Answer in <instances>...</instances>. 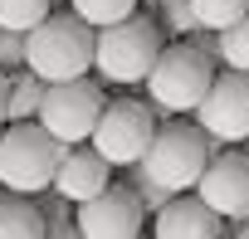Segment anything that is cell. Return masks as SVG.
Here are the masks:
<instances>
[{
  "label": "cell",
  "instance_id": "1",
  "mask_svg": "<svg viewBox=\"0 0 249 239\" xmlns=\"http://www.w3.org/2000/svg\"><path fill=\"white\" fill-rule=\"evenodd\" d=\"M93 44H98V30L73 15V10H49L30 34H25V68L39 73L44 83H59V78H78V73H93Z\"/></svg>",
  "mask_w": 249,
  "mask_h": 239
},
{
  "label": "cell",
  "instance_id": "2",
  "mask_svg": "<svg viewBox=\"0 0 249 239\" xmlns=\"http://www.w3.org/2000/svg\"><path fill=\"white\" fill-rule=\"evenodd\" d=\"M69 142H59L39 117H20V122H0V186L20 190V195H39L64 156Z\"/></svg>",
  "mask_w": 249,
  "mask_h": 239
},
{
  "label": "cell",
  "instance_id": "3",
  "mask_svg": "<svg viewBox=\"0 0 249 239\" xmlns=\"http://www.w3.org/2000/svg\"><path fill=\"white\" fill-rule=\"evenodd\" d=\"M161 25L147 20L142 10L132 15H122L112 25L98 30V44H93V68L103 83H117V88H127V83H147L157 54H161Z\"/></svg>",
  "mask_w": 249,
  "mask_h": 239
},
{
  "label": "cell",
  "instance_id": "4",
  "mask_svg": "<svg viewBox=\"0 0 249 239\" xmlns=\"http://www.w3.org/2000/svg\"><path fill=\"white\" fill-rule=\"evenodd\" d=\"M220 152V142L200 127V122H181V112L157 122L147 152H142V166L166 186V190H196L205 161Z\"/></svg>",
  "mask_w": 249,
  "mask_h": 239
},
{
  "label": "cell",
  "instance_id": "5",
  "mask_svg": "<svg viewBox=\"0 0 249 239\" xmlns=\"http://www.w3.org/2000/svg\"><path fill=\"white\" fill-rule=\"evenodd\" d=\"M215 78V59L200 54L191 39H171L161 44L152 73H147V93H152V112L157 122L161 117H176V112H196V102L205 98Z\"/></svg>",
  "mask_w": 249,
  "mask_h": 239
},
{
  "label": "cell",
  "instance_id": "6",
  "mask_svg": "<svg viewBox=\"0 0 249 239\" xmlns=\"http://www.w3.org/2000/svg\"><path fill=\"white\" fill-rule=\"evenodd\" d=\"M107 93L98 88V78L78 73V78H59V83H44V98H39V122L59 137V142H88L98 112H103Z\"/></svg>",
  "mask_w": 249,
  "mask_h": 239
},
{
  "label": "cell",
  "instance_id": "7",
  "mask_svg": "<svg viewBox=\"0 0 249 239\" xmlns=\"http://www.w3.org/2000/svg\"><path fill=\"white\" fill-rule=\"evenodd\" d=\"M152 132H157V112H152V102L112 98V102H103V112H98L88 142H93L112 166H132V161H142Z\"/></svg>",
  "mask_w": 249,
  "mask_h": 239
},
{
  "label": "cell",
  "instance_id": "8",
  "mask_svg": "<svg viewBox=\"0 0 249 239\" xmlns=\"http://www.w3.org/2000/svg\"><path fill=\"white\" fill-rule=\"evenodd\" d=\"M196 122L220 142V147H239L249 142V73L244 68H225L210 78L205 98L196 102Z\"/></svg>",
  "mask_w": 249,
  "mask_h": 239
},
{
  "label": "cell",
  "instance_id": "9",
  "mask_svg": "<svg viewBox=\"0 0 249 239\" xmlns=\"http://www.w3.org/2000/svg\"><path fill=\"white\" fill-rule=\"evenodd\" d=\"M73 224L83 239H137L147 229V210L137 200V190L122 181V186H103L93 200H78L73 205Z\"/></svg>",
  "mask_w": 249,
  "mask_h": 239
},
{
  "label": "cell",
  "instance_id": "10",
  "mask_svg": "<svg viewBox=\"0 0 249 239\" xmlns=\"http://www.w3.org/2000/svg\"><path fill=\"white\" fill-rule=\"evenodd\" d=\"M196 195L230 224V220H244L249 215V152H215L210 161H205V171H200V181H196Z\"/></svg>",
  "mask_w": 249,
  "mask_h": 239
},
{
  "label": "cell",
  "instance_id": "11",
  "mask_svg": "<svg viewBox=\"0 0 249 239\" xmlns=\"http://www.w3.org/2000/svg\"><path fill=\"white\" fill-rule=\"evenodd\" d=\"M107 176H112V161L93 147V142H73V147H64V156H59V171H54V190L64 195V200H93L103 186H107Z\"/></svg>",
  "mask_w": 249,
  "mask_h": 239
},
{
  "label": "cell",
  "instance_id": "12",
  "mask_svg": "<svg viewBox=\"0 0 249 239\" xmlns=\"http://www.w3.org/2000/svg\"><path fill=\"white\" fill-rule=\"evenodd\" d=\"M152 229H157L161 239H215V234H225V220H220L196 190H176V195L157 210Z\"/></svg>",
  "mask_w": 249,
  "mask_h": 239
},
{
  "label": "cell",
  "instance_id": "13",
  "mask_svg": "<svg viewBox=\"0 0 249 239\" xmlns=\"http://www.w3.org/2000/svg\"><path fill=\"white\" fill-rule=\"evenodd\" d=\"M35 234H44L35 195L5 190V195H0V239H35Z\"/></svg>",
  "mask_w": 249,
  "mask_h": 239
},
{
  "label": "cell",
  "instance_id": "14",
  "mask_svg": "<svg viewBox=\"0 0 249 239\" xmlns=\"http://www.w3.org/2000/svg\"><path fill=\"white\" fill-rule=\"evenodd\" d=\"M39 98H44V78L39 73H20L10 68V93H5V122H20V117H35L39 112Z\"/></svg>",
  "mask_w": 249,
  "mask_h": 239
},
{
  "label": "cell",
  "instance_id": "15",
  "mask_svg": "<svg viewBox=\"0 0 249 239\" xmlns=\"http://www.w3.org/2000/svg\"><path fill=\"white\" fill-rule=\"evenodd\" d=\"M35 205H39V220H44V234H49V239H73V234H78V224H73V200H64L54 186H44V190L35 195Z\"/></svg>",
  "mask_w": 249,
  "mask_h": 239
},
{
  "label": "cell",
  "instance_id": "16",
  "mask_svg": "<svg viewBox=\"0 0 249 239\" xmlns=\"http://www.w3.org/2000/svg\"><path fill=\"white\" fill-rule=\"evenodd\" d=\"M54 10V0H0V30H35Z\"/></svg>",
  "mask_w": 249,
  "mask_h": 239
},
{
  "label": "cell",
  "instance_id": "17",
  "mask_svg": "<svg viewBox=\"0 0 249 239\" xmlns=\"http://www.w3.org/2000/svg\"><path fill=\"white\" fill-rule=\"evenodd\" d=\"M244 10H249V0H191V15L205 30H230Z\"/></svg>",
  "mask_w": 249,
  "mask_h": 239
},
{
  "label": "cell",
  "instance_id": "18",
  "mask_svg": "<svg viewBox=\"0 0 249 239\" xmlns=\"http://www.w3.org/2000/svg\"><path fill=\"white\" fill-rule=\"evenodd\" d=\"M122 171H127V186L137 190V200H142V210H147V215H157V210H161V205H166V200L176 195V190H166V186H161V181H157V176H152V171H147L142 161L122 166Z\"/></svg>",
  "mask_w": 249,
  "mask_h": 239
},
{
  "label": "cell",
  "instance_id": "19",
  "mask_svg": "<svg viewBox=\"0 0 249 239\" xmlns=\"http://www.w3.org/2000/svg\"><path fill=\"white\" fill-rule=\"evenodd\" d=\"M220 64L249 73V10H244L230 30H220Z\"/></svg>",
  "mask_w": 249,
  "mask_h": 239
},
{
  "label": "cell",
  "instance_id": "20",
  "mask_svg": "<svg viewBox=\"0 0 249 239\" xmlns=\"http://www.w3.org/2000/svg\"><path fill=\"white\" fill-rule=\"evenodd\" d=\"M69 10L83 15L93 30H103V25H112V20H122V15H132L137 0H69Z\"/></svg>",
  "mask_w": 249,
  "mask_h": 239
},
{
  "label": "cell",
  "instance_id": "21",
  "mask_svg": "<svg viewBox=\"0 0 249 239\" xmlns=\"http://www.w3.org/2000/svg\"><path fill=\"white\" fill-rule=\"evenodd\" d=\"M157 15H161V30L171 39H186L196 30V15H191V0H157Z\"/></svg>",
  "mask_w": 249,
  "mask_h": 239
},
{
  "label": "cell",
  "instance_id": "22",
  "mask_svg": "<svg viewBox=\"0 0 249 239\" xmlns=\"http://www.w3.org/2000/svg\"><path fill=\"white\" fill-rule=\"evenodd\" d=\"M0 68H25V30H0Z\"/></svg>",
  "mask_w": 249,
  "mask_h": 239
},
{
  "label": "cell",
  "instance_id": "23",
  "mask_svg": "<svg viewBox=\"0 0 249 239\" xmlns=\"http://www.w3.org/2000/svg\"><path fill=\"white\" fill-rule=\"evenodd\" d=\"M225 234H234V239H249V215H244V220H230V224H225Z\"/></svg>",
  "mask_w": 249,
  "mask_h": 239
},
{
  "label": "cell",
  "instance_id": "24",
  "mask_svg": "<svg viewBox=\"0 0 249 239\" xmlns=\"http://www.w3.org/2000/svg\"><path fill=\"white\" fill-rule=\"evenodd\" d=\"M5 93H10V73L0 68V122H5Z\"/></svg>",
  "mask_w": 249,
  "mask_h": 239
}]
</instances>
